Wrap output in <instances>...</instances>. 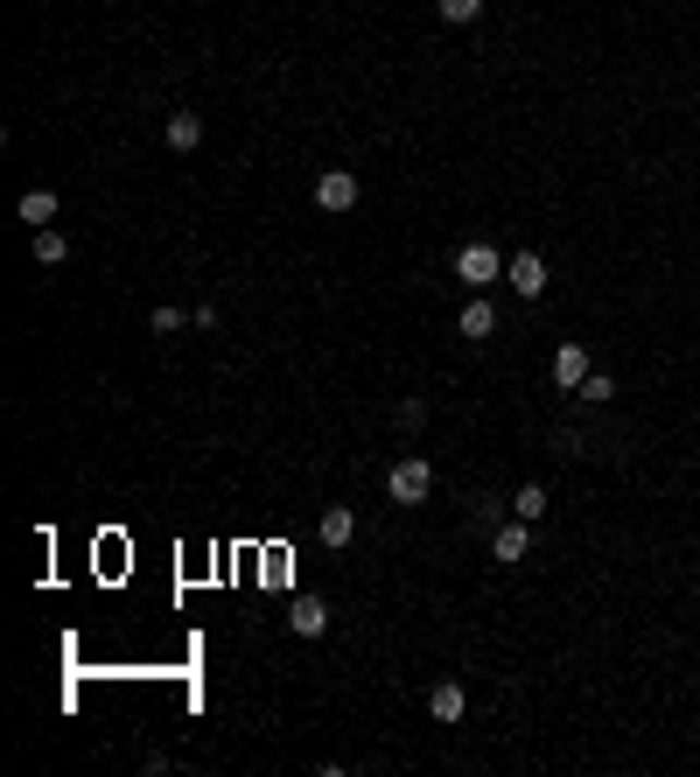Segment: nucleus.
<instances>
[{"mask_svg":"<svg viewBox=\"0 0 700 777\" xmlns=\"http://www.w3.org/2000/svg\"><path fill=\"white\" fill-rule=\"evenodd\" d=\"M63 259H71V239H63V231H36V267H63Z\"/></svg>","mask_w":700,"mask_h":777,"instance_id":"obj_10","label":"nucleus"},{"mask_svg":"<svg viewBox=\"0 0 700 777\" xmlns=\"http://www.w3.org/2000/svg\"><path fill=\"white\" fill-rule=\"evenodd\" d=\"M196 141H204V120H196V112H169V147H182V155H190Z\"/></svg>","mask_w":700,"mask_h":777,"instance_id":"obj_12","label":"nucleus"},{"mask_svg":"<svg viewBox=\"0 0 700 777\" xmlns=\"http://www.w3.org/2000/svg\"><path fill=\"white\" fill-rule=\"evenodd\" d=\"M693 582H700V574H693Z\"/></svg>","mask_w":700,"mask_h":777,"instance_id":"obj_18","label":"nucleus"},{"mask_svg":"<svg viewBox=\"0 0 700 777\" xmlns=\"http://www.w3.org/2000/svg\"><path fill=\"white\" fill-rule=\"evenodd\" d=\"M358 204V175L350 169H323L315 175V210H350Z\"/></svg>","mask_w":700,"mask_h":777,"instance_id":"obj_3","label":"nucleus"},{"mask_svg":"<svg viewBox=\"0 0 700 777\" xmlns=\"http://www.w3.org/2000/svg\"><path fill=\"white\" fill-rule=\"evenodd\" d=\"M427 490H435V462H427V456L393 462V476H386V498L393 505H427Z\"/></svg>","mask_w":700,"mask_h":777,"instance_id":"obj_1","label":"nucleus"},{"mask_svg":"<svg viewBox=\"0 0 700 777\" xmlns=\"http://www.w3.org/2000/svg\"><path fill=\"white\" fill-rule=\"evenodd\" d=\"M491 554L505 560V568H511V560H526V554H532V525H526V519H519V525H497V533H491Z\"/></svg>","mask_w":700,"mask_h":777,"instance_id":"obj_7","label":"nucleus"},{"mask_svg":"<svg viewBox=\"0 0 700 777\" xmlns=\"http://www.w3.org/2000/svg\"><path fill=\"white\" fill-rule=\"evenodd\" d=\"M462 337H470V343H491V337H497V308H491V302H470V308H462Z\"/></svg>","mask_w":700,"mask_h":777,"instance_id":"obj_8","label":"nucleus"},{"mask_svg":"<svg viewBox=\"0 0 700 777\" xmlns=\"http://www.w3.org/2000/svg\"><path fill=\"white\" fill-rule=\"evenodd\" d=\"M505 280H511V294H519V302H540V294H546V259H540V253H519V259L505 267Z\"/></svg>","mask_w":700,"mask_h":777,"instance_id":"obj_4","label":"nucleus"},{"mask_svg":"<svg viewBox=\"0 0 700 777\" xmlns=\"http://www.w3.org/2000/svg\"><path fill=\"white\" fill-rule=\"evenodd\" d=\"M288 631L294 638H323L329 631V603H323V595H294V603H288Z\"/></svg>","mask_w":700,"mask_h":777,"instance_id":"obj_5","label":"nucleus"},{"mask_svg":"<svg viewBox=\"0 0 700 777\" xmlns=\"http://www.w3.org/2000/svg\"><path fill=\"white\" fill-rule=\"evenodd\" d=\"M511 511H519L526 525H540V519H546V484H519V498H511Z\"/></svg>","mask_w":700,"mask_h":777,"instance_id":"obj_14","label":"nucleus"},{"mask_svg":"<svg viewBox=\"0 0 700 777\" xmlns=\"http://www.w3.org/2000/svg\"><path fill=\"white\" fill-rule=\"evenodd\" d=\"M350 533H358V519H350L343 505H329L323 511V547H350Z\"/></svg>","mask_w":700,"mask_h":777,"instance_id":"obj_11","label":"nucleus"},{"mask_svg":"<svg viewBox=\"0 0 700 777\" xmlns=\"http://www.w3.org/2000/svg\"><path fill=\"white\" fill-rule=\"evenodd\" d=\"M427 715H435V721H462V687L442 680L435 693H427Z\"/></svg>","mask_w":700,"mask_h":777,"instance_id":"obj_9","label":"nucleus"},{"mask_svg":"<svg viewBox=\"0 0 700 777\" xmlns=\"http://www.w3.org/2000/svg\"><path fill=\"white\" fill-rule=\"evenodd\" d=\"M435 8H442V22H476L483 0H435Z\"/></svg>","mask_w":700,"mask_h":777,"instance_id":"obj_16","label":"nucleus"},{"mask_svg":"<svg viewBox=\"0 0 700 777\" xmlns=\"http://www.w3.org/2000/svg\"><path fill=\"white\" fill-rule=\"evenodd\" d=\"M505 267H511V259L497 253V245H483V239L456 253V280H470V288H491V280H505Z\"/></svg>","mask_w":700,"mask_h":777,"instance_id":"obj_2","label":"nucleus"},{"mask_svg":"<svg viewBox=\"0 0 700 777\" xmlns=\"http://www.w3.org/2000/svg\"><path fill=\"white\" fill-rule=\"evenodd\" d=\"M49 218H57V190H28V196H22V224L43 231Z\"/></svg>","mask_w":700,"mask_h":777,"instance_id":"obj_13","label":"nucleus"},{"mask_svg":"<svg viewBox=\"0 0 700 777\" xmlns=\"http://www.w3.org/2000/svg\"><path fill=\"white\" fill-rule=\"evenodd\" d=\"M595 365H589V351H581V343H560L554 351V386L560 392H581V378H589Z\"/></svg>","mask_w":700,"mask_h":777,"instance_id":"obj_6","label":"nucleus"},{"mask_svg":"<svg viewBox=\"0 0 700 777\" xmlns=\"http://www.w3.org/2000/svg\"><path fill=\"white\" fill-rule=\"evenodd\" d=\"M581 400H595V406L616 400V378H610V372H589V378H581Z\"/></svg>","mask_w":700,"mask_h":777,"instance_id":"obj_15","label":"nucleus"},{"mask_svg":"<svg viewBox=\"0 0 700 777\" xmlns=\"http://www.w3.org/2000/svg\"><path fill=\"white\" fill-rule=\"evenodd\" d=\"M182 329V308H155V337H176Z\"/></svg>","mask_w":700,"mask_h":777,"instance_id":"obj_17","label":"nucleus"}]
</instances>
